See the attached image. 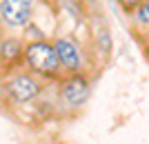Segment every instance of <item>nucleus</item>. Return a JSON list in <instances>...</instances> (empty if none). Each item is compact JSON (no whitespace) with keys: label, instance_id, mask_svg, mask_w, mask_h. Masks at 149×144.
<instances>
[{"label":"nucleus","instance_id":"obj_1","mask_svg":"<svg viewBox=\"0 0 149 144\" xmlns=\"http://www.w3.org/2000/svg\"><path fill=\"white\" fill-rule=\"evenodd\" d=\"M25 67L38 78L45 80H60L62 67L51 40H31L25 42Z\"/></svg>","mask_w":149,"mask_h":144},{"label":"nucleus","instance_id":"obj_2","mask_svg":"<svg viewBox=\"0 0 149 144\" xmlns=\"http://www.w3.org/2000/svg\"><path fill=\"white\" fill-rule=\"evenodd\" d=\"M36 16V0H0V27L7 33L22 31Z\"/></svg>","mask_w":149,"mask_h":144},{"label":"nucleus","instance_id":"obj_3","mask_svg":"<svg viewBox=\"0 0 149 144\" xmlns=\"http://www.w3.org/2000/svg\"><path fill=\"white\" fill-rule=\"evenodd\" d=\"M5 93L16 104H27L42 93V82L33 73H16L13 71V73H9L5 82Z\"/></svg>","mask_w":149,"mask_h":144},{"label":"nucleus","instance_id":"obj_4","mask_svg":"<svg viewBox=\"0 0 149 144\" xmlns=\"http://www.w3.org/2000/svg\"><path fill=\"white\" fill-rule=\"evenodd\" d=\"M89 84L87 75L78 71V73H67L60 78V87H58V95L65 107L69 109H80L85 102L89 100Z\"/></svg>","mask_w":149,"mask_h":144},{"label":"nucleus","instance_id":"obj_5","mask_svg":"<svg viewBox=\"0 0 149 144\" xmlns=\"http://www.w3.org/2000/svg\"><path fill=\"white\" fill-rule=\"evenodd\" d=\"M25 64V40L13 33L0 36V71L5 75Z\"/></svg>","mask_w":149,"mask_h":144},{"label":"nucleus","instance_id":"obj_6","mask_svg":"<svg viewBox=\"0 0 149 144\" xmlns=\"http://www.w3.org/2000/svg\"><path fill=\"white\" fill-rule=\"evenodd\" d=\"M51 44L58 53V60H60V67L65 73H78L85 69V53L74 38L58 36L51 40Z\"/></svg>","mask_w":149,"mask_h":144},{"label":"nucleus","instance_id":"obj_7","mask_svg":"<svg viewBox=\"0 0 149 144\" xmlns=\"http://www.w3.org/2000/svg\"><path fill=\"white\" fill-rule=\"evenodd\" d=\"M96 42H98V51L105 58H109V51H111V38H109V29L107 25L98 22V29H96Z\"/></svg>","mask_w":149,"mask_h":144},{"label":"nucleus","instance_id":"obj_8","mask_svg":"<svg viewBox=\"0 0 149 144\" xmlns=\"http://www.w3.org/2000/svg\"><path fill=\"white\" fill-rule=\"evenodd\" d=\"M131 16H134V22H136L138 27H143V29L149 31V0H143V2L131 11Z\"/></svg>","mask_w":149,"mask_h":144},{"label":"nucleus","instance_id":"obj_9","mask_svg":"<svg viewBox=\"0 0 149 144\" xmlns=\"http://www.w3.org/2000/svg\"><path fill=\"white\" fill-rule=\"evenodd\" d=\"M22 31H25V38H22L25 42H31V40H45V33L38 29L36 22H29V25H27Z\"/></svg>","mask_w":149,"mask_h":144},{"label":"nucleus","instance_id":"obj_10","mask_svg":"<svg viewBox=\"0 0 149 144\" xmlns=\"http://www.w3.org/2000/svg\"><path fill=\"white\" fill-rule=\"evenodd\" d=\"M116 2L123 7V11H125V13H131L138 5H140V2H143V0H116Z\"/></svg>","mask_w":149,"mask_h":144},{"label":"nucleus","instance_id":"obj_11","mask_svg":"<svg viewBox=\"0 0 149 144\" xmlns=\"http://www.w3.org/2000/svg\"><path fill=\"white\" fill-rule=\"evenodd\" d=\"M0 31H2V27H0Z\"/></svg>","mask_w":149,"mask_h":144},{"label":"nucleus","instance_id":"obj_12","mask_svg":"<svg viewBox=\"0 0 149 144\" xmlns=\"http://www.w3.org/2000/svg\"><path fill=\"white\" fill-rule=\"evenodd\" d=\"M147 36H149V31H147Z\"/></svg>","mask_w":149,"mask_h":144}]
</instances>
